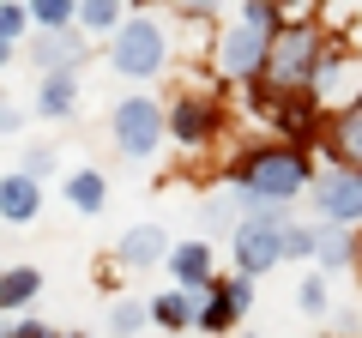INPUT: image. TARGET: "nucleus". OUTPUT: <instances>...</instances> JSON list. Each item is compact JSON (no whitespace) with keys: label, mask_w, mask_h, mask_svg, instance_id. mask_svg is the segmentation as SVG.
Segmentation results:
<instances>
[{"label":"nucleus","mask_w":362,"mask_h":338,"mask_svg":"<svg viewBox=\"0 0 362 338\" xmlns=\"http://www.w3.org/2000/svg\"><path fill=\"white\" fill-rule=\"evenodd\" d=\"M326 49H320V30L308 25V18H296V25H284L278 37H272V54H266V73H259V85H266L278 103H284L290 91H302V85H314V73H320Z\"/></svg>","instance_id":"1"},{"label":"nucleus","mask_w":362,"mask_h":338,"mask_svg":"<svg viewBox=\"0 0 362 338\" xmlns=\"http://www.w3.org/2000/svg\"><path fill=\"white\" fill-rule=\"evenodd\" d=\"M302 182H308V157L290 151V145H266V151H254L235 169V187H247V194H259V199H278V206H284L290 194H302Z\"/></svg>","instance_id":"2"},{"label":"nucleus","mask_w":362,"mask_h":338,"mask_svg":"<svg viewBox=\"0 0 362 338\" xmlns=\"http://www.w3.org/2000/svg\"><path fill=\"white\" fill-rule=\"evenodd\" d=\"M109 61H115V73H127V78H151L157 66L169 61L163 54V25H157V18H127V25L115 30Z\"/></svg>","instance_id":"3"},{"label":"nucleus","mask_w":362,"mask_h":338,"mask_svg":"<svg viewBox=\"0 0 362 338\" xmlns=\"http://www.w3.org/2000/svg\"><path fill=\"white\" fill-rule=\"evenodd\" d=\"M115 139H121V157H133V163H145V157L157 151V139H163V109L151 103V97H121L115 103Z\"/></svg>","instance_id":"4"},{"label":"nucleus","mask_w":362,"mask_h":338,"mask_svg":"<svg viewBox=\"0 0 362 338\" xmlns=\"http://www.w3.org/2000/svg\"><path fill=\"white\" fill-rule=\"evenodd\" d=\"M266 54H272V37H266V25H230L218 37V73H230V78H259L266 73Z\"/></svg>","instance_id":"5"},{"label":"nucleus","mask_w":362,"mask_h":338,"mask_svg":"<svg viewBox=\"0 0 362 338\" xmlns=\"http://www.w3.org/2000/svg\"><path fill=\"white\" fill-rule=\"evenodd\" d=\"M278 260H284V223H254L247 218L242 230H235V272L254 278V272H266V266H278Z\"/></svg>","instance_id":"6"},{"label":"nucleus","mask_w":362,"mask_h":338,"mask_svg":"<svg viewBox=\"0 0 362 338\" xmlns=\"http://www.w3.org/2000/svg\"><path fill=\"white\" fill-rule=\"evenodd\" d=\"M169 133H175L187 151H199V145L218 133V103H211V97H181L175 115H169Z\"/></svg>","instance_id":"7"},{"label":"nucleus","mask_w":362,"mask_h":338,"mask_svg":"<svg viewBox=\"0 0 362 338\" xmlns=\"http://www.w3.org/2000/svg\"><path fill=\"white\" fill-rule=\"evenodd\" d=\"M320 211L344 230V223H356L362 218V175H350V169H332L320 182Z\"/></svg>","instance_id":"8"},{"label":"nucleus","mask_w":362,"mask_h":338,"mask_svg":"<svg viewBox=\"0 0 362 338\" xmlns=\"http://www.w3.org/2000/svg\"><path fill=\"white\" fill-rule=\"evenodd\" d=\"M332 157L350 163V175H362V97L332 121Z\"/></svg>","instance_id":"9"},{"label":"nucleus","mask_w":362,"mask_h":338,"mask_svg":"<svg viewBox=\"0 0 362 338\" xmlns=\"http://www.w3.org/2000/svg\"><path fill=\"white\" fill-rule=\"evenodd\" d=\"M169 266H175V278L194 290V296H206V284H211V247H206V242L175 247V254H169Z\"/></svg>","instance_id":"10"},{"label":"nucleus","mask_w":362,"mask_h":338,"mask_svg":"<svg viewBox=\"0 0 362 338\" xmlns=\"http://www.w3.org/2000/svg\"><path fill=\"white\" fill-rule=\"evenodd\" d=\"M0 218H13V223L37 218V182H30L25 169H18V175H6V182H0Z\"/></svg>","instance_id":"11"},{"label":"nucleus","mask_w":362,"mask_h":338,"mask_svg":"<svg viewBox=\"0 0 362 338\" xmlns=\"http://www.w3.org/2000/svg\"><path fill=\"white\" fill-rule=\"evenodd\" d=\"M163 230L157 223H139V230H127L121 235V266H151V260H163Z\"/></svg>","instance_id":"12"},{"label":"nucleus","mask_w":362,"mask_h":338,"mask_svg":"<svg viewBox=\"0 0 362 338\" xmlns=\"http://www.w3.org/2000/svg\"><path fill=\"white\" fill-rule=\"evenodd\" d=\"M37 66H42V78H54V73H73V66H78V37H66V30L42 37V42H37Z\"/></svg>","instance_id":"13"},{"label":"nucleus","mask_w":362,"mask_h":338,"mask_svg":"<svg viewBox=\"0 0 362 338\" xmlns=\"http://www.w3.org/2000/svg\"><path fill=\"white\" fill-rule=\"evenodd\" d=\"M206 296H218V290H206ZM206 296H187V290H169V296H157V302H151V314H157L163 326H187V320H199Z\"/></svg>","instance_id":"14"},{"label":"nucleus","mask_w":362,"mask_h":338,"mask_svg":"<svg viewBox=\"0 0 362 338\" xmlns=\"http://www.w3.org/2000/svg\"><path fill=\"white\" fill-rule=\"evenodd\" d=\"M37 290H42L37 266H13V272H0V308H25Z\"/></svg>","instance_id":"15"},{"label":"nucleus","mask_w":362,"mask_h":338,"mask_svg":"<svg viewBox=\"0 0 362 338\" xmlns=\"http://www.w3.org/2000/svg\"><path fill=\"white\" fill-rule=\"evenodd\" d=\"M103 194H109V182L97 175V169H78L73 182H66V199H73V211H103Z\"/></svg>","instance_id":"16"},{"label":"nucleus","mask_w":362,"mask_h":338,"mask_svg":"<svg viewBox=\"0 0 362 338\" xmlns=\"http://www.w3.org/2000/svg\"><path fill=\"white\" fill-rule=\"evenodd\" d=\"M37 109L42 115H73V73H54V78H42V97H37Z\"/></svg>","instance_id":"17"},{"label":"nucleus","mask_w":362,"mask_h":338,"mask_svg":"<svg viewBox=\"0 0 362 338\" xmlns=\"http://www.w3.org/2000/svg\"><path fill=\"white\" fill-rule=\"evenodd\" d=\"M73 13H78V0H30V18H37V25L49 30V37L73 25Z\"/></svg>","instance_id":"18"},{"label":"nucleus","mask_w":362,"mask_h":338,"mask_svg":"<svg viewBox=\"0 0 362 338\" xmlns=\"http://www.w3.org/2000/svg\"><path fill=\"white\" fill-rule=\"evenodd\" d=\"M78 25L85 30H121L127 18L115 13V0H85V6H78Z\"/></svg>","instance_id":"19"},{"label":"nucleus","mask_w":362,"mask_h":338,"mask_svg":"<svg viewBox=\"0 0 362 338\" xmlns=\"http://www.w3.org/2000/svg\"><path fill=\"white\" fill-rule=\"evenodd\" d=\"M350 260H356V242L344 230H326L320 235V266H350Z\"/></svg>","instance_id":"20"},{"label":"nucleus","mask_w":362,"mask_h":338,"mask_svg":"<svg viewBox=\"0 0 362 338\" xmlns=\"http://www.w3.org/2000/svg\"><path fill=\"white\" fill-rule=\"evenodd\" d=\"M139 320H145V302H115V314H109V332L127 338V332H139Z\"/></svg>","instance_id":"21"},{"label":"nucleus","mask_w":362,"mask_h":338,"mask_svg":"<svg viewBox=\"0 0 362 338\" xmlns=\"http://www.w3.org/2000/svg\"><path fill=\"white\" fill-rule=\"evenodd\" d=\"M320 247V235L302 230V223H284V260H302V254H314Z\"/></svg>","instance_id":"22"},{"label":"nucleus","mask_w":362,"mask_h":338,"mask_svg":"<svg viewBox=\"0 0 362 338\" xmlns=\"http://www.w3.org/2000/svg\"><path fill=\"white\" fill-rule=\"evenodd\" d=\"M218 296H223V302H230V308H235V314H242V308H247V302H254V278H242V272H235V278H230V284H218Z\"/></svg>","instance_id":"23"},{"label":"nucleus","mask_w":362,"mask_h":338,"mask_svg":"<svg viewBox=\"0 0 362 338\" xmlns=\"http://www.w3.org/2000/svg\"><path fill=\"white\" fill-rule=\"evenodd\" d=\"M230 320H235V308H230V302H223V296H211L206 308H199V326H206V332H223V326H230Z\"/></svg>","instance_id":"24"},{"label":"nucleus","mask_w":362,"mask_h":338,"mask_svg":"<svg viewBox=\"0 0 362 338\" xmlns=\"http://www.w3.org/2000/svg\"><path fill=\"white\" fill-rule=\"evenodd\" d=\"M296 308H302V314H320V308H326V284H320V278H308V284L296 290Z\"/></svg>","instance_id":"25"},{"label":"nucleus","mask_w":362,"mask_h":338,"mask_svg":"<svg viewBox=\"0 0 362 338\" xmlns=\"http://www.w3.org/2000/svg\"><path fill=\"white\" fill-rule=\"evenodd\" d=\"M25 175H30V182H37V175H54V151H49V145H37V151L25 157Z\"/></svg>","instance_id":"26"},{"label":"nucleus","mask_w":362,"mask_h":338,"mask_svg":"<svg viewBox=\"0 0 362 338\" xmlns=\"http://www.w3.org/2000/svg\"><path fill=\"white\" fill-rule=\"evenodd\" d=\"M18 30H25V13L18 6H0V42H13Z\"/></svg>","instance_id":"27"},{"label":"nucleus","mask_w":362,"mask_h":338,"mask_svg":"<svg viewBox=\"0 0 362 338\" xmlns=\"http://www.w3.org/2000/svg\"><path fill=\"white\" fill-rule=\"evenodd\" d=\"M18 127V109H6V103H0V133H13Z\"/></svg>","instance_id":"28"},{"label":"nucleus","mask_w":362,"mask_h":338,"mask_svg":"<svg viewBox=\"0 0 362 338\" xmlns=\"http://www.w3.org/2000/svg\"><path fill=\"white\" fill-rule=\"evenodd\" d=\"M13 338H49V332H42V326H37V320H30V326H18V332H13Z\"/></svg>","instance_id":"29"},{"label":"nucleus","mask_w":362,"mask_h":338,"mask_svg":"<svg viewBox=\"0 0 362 338\" xmlns=\"http://www.w3.org/2000/svg\"><path fill=\"white\" fill-rule=\"evenodd\" d=\"M61 338H85V332H61Z\"/></svg>","instance_id":"30"}]
</instances>
